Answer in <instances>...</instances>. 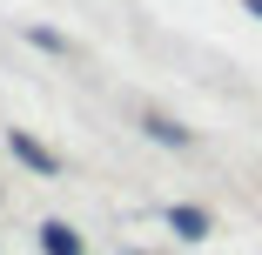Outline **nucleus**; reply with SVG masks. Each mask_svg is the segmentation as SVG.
Segmentation results:
<instances>
[{
  "label": "nucleus",
  "mask_w": 262,
  "mask_h": 255,
  "mask_svg": "<svg viewBox=\"0 0 262 255\" xmlns=\"http://www.w3.org/2000/svg\"><path fill=\"white\" fill-rule=\"evenodd\" d=\"M7 148H14V155H20V161H27L34 175H61V161L47 155V148H40V141H34L27 128H14V134H7Z\"/></svg>",
  "instance_id": "nucleus-1"
},
{
  "label": "nucleus",
  "mask_w": 262,
  "mask_h": 255,
  "mask_svg": "<svg viewBox=\"0 0 262 255\" xmlns=\"http://www.w3.org/2000/svg\"><path fill=\"white\" fill-rule=\"evenodd\" d=\"M40 248H47V255H81V235H74L68 222H47V228H40Z\"/></svg>",
  "instance_id": "nucleus-2"
},
{
  "label": "nucleus",
  "mask_w": 262,
  "mask_h": 255,
  "mask_svg": "<svg viewBox=\"0 0 262 255\" xmlns=\"http://www.w3.org/2000/svg\"><path fill=\"white\" fill-rule=\"evenodd\" d=\"M168 228L188 235V242H202V235H208V215H202V208H168Z\"/></svg>",
  "instance_id": "nucleus-3"
},
{
  "label": "nucleus",
  "mask_w": 262,
  "mask_h": 255,
  "mask_svg": "<svg viewBox=\"0 0 262 255\" xmlns=\"http://www.w3.org/2000/svg\"><path fill=\"white\" fill-rule=\"evenodd\" d=\"M141 128H148L155 141H168V148H188V128H175V121H162V114H148Z\"/></svg>",
  "instance_id": "nucleus-4"
},
{
  "label": "nucleus",
  "mask_w": 262,
  "mask_h": 255,
  "mask_svg": "<svg viewBox=\"0 0 262 255\" xmlns=\"http://www.w3.org/2000/svg\"><path fill=\"white\" fill-rule=\"evenodd\" d=\"M27 40H34V47H47V54H61V47H68L54 27H27Z\"/></svg>",
  "instance_id": "nucleus-5"
},
{
  "label": "nucleus",
  "mask_w": 262,
  "mask_h": 255,
  "mask_svg": "<svg viewBox=\"0 0 262 255\" xmlns=\"http://www.w3.org/2000/svg\"><path fill=\"white\" fill-rule=\"evenodd\" d=\"M249 14H262V0H249Z\"/></svg>",
  "instance_id": "nucleus-6"
}]
</instances>
